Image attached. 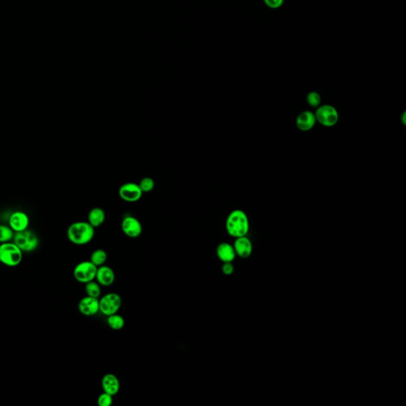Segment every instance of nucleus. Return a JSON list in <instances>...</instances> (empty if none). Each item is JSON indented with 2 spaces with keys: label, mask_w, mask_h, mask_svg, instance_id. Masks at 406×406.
Here are the masks:
<instances>
[{
  "label": "nucleus",
  "mask_w": 406,
  "mask_h": 406,
  "mask_svg": "<svg viewBox=\"0 0 406 406\" xmlns=\"http://www.w3.org/2000/svg\"><path fill=\"white\" fill-rule=\"evenodd\" d=\"M95 237V228L88 221H77L69 225L67 237L71 243L76 245H85L90 243Z\"/></svg>",
  "instance_id": "obj_1"
},
{
  "label": "nucleus",
  "mask_w": 406,
  "mask_h": 406,
  "mask_svg": "<svg viewBox=\"0 0 406 406\" xmlns=\"http://www.w3.org/2000/svg\"><path fill=\"white\" fill-rule=\"evenodd\" d=\"M225 228L229 235L235 238L247 235L249 231V220L247 215L242 210L232 211L227 217Z\"/></svg>",
  "instance_id": "obj_2"
},
{
  "label": "nucleus",
  "mask_w": 406,
  "mask_h": 406,
  "mask_svg": "<svg viewBox=\"0 0 406 406\" xmlns=\"http://www.w3.org/2000/svg\"><path fill=\"white\" fill-rule=\"evenodd\" d=\"M23 257V251L14 242L0 244V263L5 266H18L22 262Z\"/></svg>",
  "instance_id": "obj_3"
},
{
  "label": "nucleus",
  "mask_w": 406,
  "mask_h": 406,
  "mask_svg": "<svg viewBox=\"0 0 406 406\" xmlns=\"http://www.w3.org/2000/svg\"><path fill=\"white\" fill-rule=\"evenodd\" d=\"M13 242L23 252H32L39 246V238L35 233L27 229L23 231L15 233Z\"/></svg>",
  "instance_id": "obj_4"
},
{
  "label": "nucleus",
  "mask_w": 406,
  "mask_h": 406,
  "mask_svg": "<svg viewBox=\"0 0 406 406\" xmlns=\"http://www.w3.org/2000/svg\"><path fill=\"white\" fill-rule=\"evenodd\" d=\"M314 114L316 120L322 126L325 127H332L338 122L339 113L337 109L328 104L319 106Z\"/></svg>",
  "instance_id": "obj_5"
},
{
  "label": "nucleus",
  "mask_w": 406,
  "mask_h": 406,
  "mask_svg": "<svg viewBox=\"0 0 406 406\" xmlns=\"http://www.w3.org/2000/svg\"><path fill=\"white\" fill-rule=\"evenodd\" d=\"M98 267L89 260L79 263L73 270L75 279L81 283H87L95 279Z\"/></svg>",
  "instance_id": "obj_6"
},
{
  "label": "nucleus",
  "mask_w": 406,
  "mask_h": 406,
  "mask_svg": "<svg viewBox=\"0 0 406 406\" xmlns=\"http://www.w3.org/2000/svg\"><path fill=\"white\" fill-rule=\"evenodd\" d=\"M122 302V298L118 294H108L99 300V312L107 317L117 314Z\"/></svg>",
  "instance_id": "obj_7"
},
{
  "label": "nucleus",
  "mask_w": 406,
  "mask_h": 406,
  "mask_svg": "<svg viewBox=\"0 0 406 406\" xmlns=\"http://www.w3.org/2000/svg\"><path fill=\"white\" fill-rule=\"evenodd\" d=\"M120 198L125 202H136L142 197L143 192L138 184L135 183H126L120 187L118 190Z\"/></svg>",
  "instance_id": "obj_8"
},
{
  "label": "nucleus",
  "mask_w": 406,
  "mask_h": 406,
  "mask_svg": "<svg viewBox=\"0 0 406 406\" xmlns=\"http://www.w3.org/2000/svg\"><path fill=\"white\" fill-rule=\"evenodd\" d=\"M122 230L127 237L136 238L142 233V225L135 217L127 216L122 220Z\"/></svg>",
  "instance_id": "obj_9"
},
{
  "label": "nucleus",
  "mask_w": 406,
  "mask_h": 406,
  "mask_svg": "<svg viewBox=\"0 0 406 406\" xmlns=\"http://www.w3.org/2000/svg\"><path fill=\"white\" fill-rule=\"evenodd\" d=\"M8 223L9 226L15 233L23 231L29 227V217L23 211H15L10 215Z\"/></svg>",
  "instance_id": "obj_10"
},
{
  "label": "nucleus",
  "mask_w": 406,
  "mask_h": 406,
  "mask_svg": "<svg viewBox=\"0 0 406 406\" xmlns=\"http://www.w3.org/2000/svg\"><path fill=\"white\" fill-rule=\"evenodd\" d=\"M79 311L82 315L91 317L99 312V300L96 298L86 296L82 298L78 304Z\"/></svg>",
  "instance_id": "obj_11"
},
{
  "label": "nucleus",
  "mask_w": 406,
  "mask_h": 406,
  "mask_svg": "<svg viewBox=\"0 0 406 406\" xmlns=\"http://www.w3.org/2000/svg\"><path fill=\"white\" fill-rule=\"evenodd\" d=\"M316 120L315 114L309 110H305L299 113L296 119V126L298 130L302 132H307L311 130L315 126Z\"/></svg>",
  "instance_id": "obj_12"
},
{
  "label": "nucleus",
  "mask_w": 406,
  "mask_h": 406,
  "mask_svg": "<svg viewBox=\"0 0 406 406\" xmlns=\"http://www.w3.org/2000/svg\"><path fill=\"white\" fill-rule=\"evenodd\" d=\"M237 256L241 258L249 257L252 253V244L246 236L237 237L233 244Z\"/></svg>",
  "instance_id": "obj_13"
},
{
  "label": "nucleus",
  "mask_w": 406,
  "mask_h": 406,
  "mask_svg": "<svg viewBox=\"0 0 406 406\" xmlns=\"http://www.w3.org/2000/svg\"><path fill=\"white\" fill-rule=\"evenodd\" d=\"M95 279L100 286L109 287L115 280V274L111 268L103 265L98 268Z\"/></svg>",
  "instance_id": "obj_14"
},
{
  "label": "nucleus",
  "mask_w": 406,
  "mask_h": 406,
  "mask_svg": "<svg viewBox=\"0 0 406 406\" xmlns=\"http://www.w3.org/2000/svg\"><path fill=\"white\" fill-rule=\"evenodd\" d=\"M102 388L105 393L114 396L120 390L119 379L113 374H107L102 379Z\"/></svg>",
  "instance_id": "obj_15"
},
{
  "label": "nucleus",
  "mask_w": 406,
  "mask_h": 406,
  "mask_svg": "<svg viewBox=\"0 0 406 406\" xmlns=\"http://www.w3.org/2000/svg\"><path fill=\"white\" fill-rule=\"evenodd\" d=\"M216 254L219 260L223 263L233 262L237 256L233 246L227 242L219 244L217 247Z\"/></svg>",
  "instance_id": "obj_16"
},
{
  "label": "nucleus",
  "mask_w": 406,
  "mask_h": 406,
  "mask_svg": "<svg viewBox=\"0 0 406 406\" xmlns=\"http://www.w3.org/2000/svg\"><path fill=\"white\" fill-rule=\"evenodd\" d=\"M88 222L94 228H98L103 225L106 220V213L100 207L91 209L88 214Z\"/></svg>",
  "instance_id": "obj_17"
},
{
  "label": "nucleus",
  "mask_w": 406,
  "mask_h": 406,
  "mask_svg": "<svg viewBox=\"0 0 406 406\" xmlns=\"http://www.w3.org/2000/svg\"><path fill=\"white\" fill-rule=\"evenodd\" d=\"M108 260V253L103 249H97L91 253L90 261L95 266H103Z\"/></svg>",
  "instance_id": "obj_18"
},
{
  "label": "nucleus",
  "mask_w": 406,
  "mask_h": 406,
  "mask_svg": "<svg viewBox=\"0 0 406 406\" xmlns=\"http://www.w3.org/2000/svg\"><path fill=\"white\" fill-rule=\"evenodd\" d=\"M108 324L109 328L115 331H118V330L122 329L125 325V320L119 314H112L108 317Z\"/></svg>",
  "instance_id": "obj_19"
},
{
  "label": "nucleus",
  "mask_w": 406,
  "mask_h": 406,
  "mask_svg": "<svg viewBox=\"0 0 406 406\" xmlns=\"http://www.w3.org/2000/svg\"><path fill=\"white\" fill-rule=\"evenodd\" d=\"M85 291L87 296H90V297L99 298L101 295L100 285L98 283V282H95L94 280L85 283Z\"/></svg>",
  "instance_id": "obj_20"
},
{
  "label": "nucleus",
  "mask_w": 406,
  "mask_h": 406,
  "mask_svg": "<svg viewBox=\"0 0 406 406\" xmlns=\"http://www.w3.org/2000/svg\"><path fill=\"white\" fill-rule=\"evenodd\" d=\"M15 232L9 225H0V244L12 242Z\"/></svg>",
  "instance_id": "obj_21"
},
{
  "label": "nucleus",
  "mask_w": 406,
  "mask_h": 406,
  "mask_svg": "<svg viewBox=\"0 0 406 406\" xmlns=\"http://www.w3.org/2000/svg\"><path fill=\"white\" fill-rule=\"evenodd\" d=\"M138 185L143 193H147L152 191L154 189L155 181L151 177H144L140 180Z\"/></svg>",
  "instance_id": "obj_22"
},
{
  "label": "nucleus",
  "mask_w": 406,
  "mask_h": 406,
  "mask_svg": "<svg viewBox=\"0 0 406 406\" xmlns=\"http://www.w3.org/2000/svg\"><path fill=\"white\" fill-rule=\"evenodd\" d=\"M306 101L312 108H318L322 102V98L319 93L317 91H310L307 95Z\"/></svg>",
  "instance_id": "obj_23"
},
{
  "label": "nucleus",
  "mask_w": 406,
  "mask_h": 406,
  "mask_svg": "<svg viewBox=\"0 0 406 406\" xmlns=\"http://www.w3.org/2000/svg\"><path fill=\"white\" fill-rule=\"evenodd\" d=\"M113 403V396L108 393H103L98 398V405L99 406H110Z\"/></svg>",
  "instance_id": "obj_24"
},
{
  "label": "nucleus",
  "mask_w": 406,
  "mask_h": 406,
  "mask_svg": "<svg viewBox=\"0 0 406 406\" xmlns=\"http://www.w3.org/2000/svg\"><path fill=\"white\" fill-rule=\"evenodd\" d=\"M264 3L271 9H278L283 6L284 0H264Z\"/></svg>",
  "instance_id": "obj_25"
},
{
  "label": "nucleus",
  "mask_w": 406,
  "mask_h": 406,
  "mask_svg": "<svg viewBox=\"0 0 406 406\" xmlns=\"http://www.w3.org/2000/svg\"><path fill=\"white\" fill-rule=\"evenodd\" d=\"M234 270L235 268L232 262L224 263L221 268V271L225 275H231L234 272Z\"/></svg>",
  "instance_id": "obj_26"
},
{
  "label": "nucleus",
  "mask_w": 406,
  "mask_h": 406,
  "mask_svg": "<svg viewBox=\"0 0 406 406\" xmlns=\"http://www.w3.org/2000/svg\"><path fill=\"white\" fill-rule=\"evenodd\" d=\"M406 112H404V113H403V114H402V122H403V124H404V125H406Z\"/></svg>",
  "instance_id": "obj_27"
}]
</instances>
